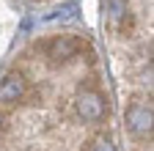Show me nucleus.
Listing matches in <instances>:
<instances>
[{"mask_svg":"<svg viewBox=\"0 0 154 151\" xmlns=\"http://www.w3.org/2000/svg\"><path fill=\"white\" fill-rule=\"evenodd\" d=\"M74 107H77V116L85 124H99L107 116V99L99 91H83L80 96H77Z\"/></svg>","mask_w":154,"mask_h":151,"instance_id":"f257e3e1","label":"nucleus"},{"mask_svg":"<svg viewBox=\"0 0 154 151\" xmlns=\"http://www.w3.org/2000/svg\"><path fill=\"white\" fill-rule=\"evenodd\" d=\"M28 91V80L19 71H8L3 80H0V104H17L22 102Z\"/></svg>","mask_w":154,"mask_h":151,"instance_id":"20e7f679","label":"nucleus"},{"mask_svg":"<svg viewBox=\"0 0 154 151\" xmlns=\"http://www.w3.org/2000/svg\"><path fill=\"white\" fill-rule=\"evenodd\" d=\"M3 126H6V124H3V118H0V135H3Z\"/></svg>","mask_w":154,"mask_h":151,"instance_id":"0eeeda50","label":"nucleus"},{"mask_svg":"<svg viewBox=\"0 0 154 151\" xmlns=\"http://www.w3.org/2000/svg\"><path fill=\"white\" fill-rule=\"evenodd\" d=\"M91 151H116V146H113V140H110V137H105V135H102V137H96V140H94Z\"/></svg>","mask_w":154,"mask_h":151,"instance_id":"423d86ee","label":"nucleus"},{"mask_svg":"<svg viewBox=\"0 0 154 151\" xmlns=\"http://www.w3.org/2000/svg\"><path fill=\"white\" fill-rule=\"evenodd\" d=\"M105 8H107V17L119 25L121 20H124V14L129 11V6H127V0H105Z\"/></svg>","mask_w":154,"mask_h":151,"instance_id":"39448f33","label":"nucleus"},{"mask_svg":"<svg viewBox=\"0 0 154 151\" xmlns=\"http://www.w3.org/2000/svg\"><path fill=\"white\" fill-rule=\"evenodd\" d=\"M85 44H88V41H85V39H77V36H55V39L47 44V58H50L52 63H66V61H72Z\"/></svg>","mask_w":154,"mask_h":151,"instance_id":"f03ea898","label":"nucleus"},{"mask_svg":"<svg viewBox=\"0 0 154 151\" xmlns=\"http://www.w3.org/2000/svg\"><path fill=\"white\" fill-rule=\"evenodd\" d=\"M127 126H129L132 135L149 137L151 135V107L143 102H132L127 107Z\"/></svg>","mask_w":154,"mask_h":151,"instance_id":"7ed1b4c3","label":"nucleus"}]
</instances>
